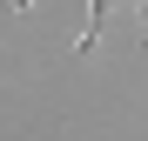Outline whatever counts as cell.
<instances>
[{"mask_svg":"<svg viewBox=\"0 0 148 141\" xmlns=\"http://www.w3.org/2000/svg\"><path fill=\"white\" fill-rule=\"evenodd\" d=\"M108 7H114V0H88V27H81V54H94V47H101V20H108Z\"/></svg>","mask_w":148,"mask_h":141,"instance_id":"1","label":"cell"},{"mask_svg":"<svg viewBox=\"0 0 148 141\" xmlns=\"http://www.w3.org/2000/svg\"><path fill=\"white\" fill-rule=\"evenodd\" d=\"M121 7H141V54H148V0H121Z\"/></svg>","mask_w":148,"mask_h":141,"instance_id":"2","label":"cell"}]
</instances>
